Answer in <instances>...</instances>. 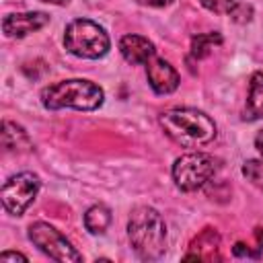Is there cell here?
I'll return each mask as SVG.
<instances>
[{
    "mask_svg": "<svg viewBox=\"0 0 263 263\" xmlns=\"http://www.w3.org/2000/svg\"><path fill=\"white\" fill-rule=\"evenodd\" d=\"M29 238L49 259H55V261H62V263H78V261H82V255L72 247V242L58 228H53L47 222L31 224L29 226Z\"/></svg>",
    "mask_w": 263,
    "mask_h": 263,
    "instance_id": "6",
    "label": "cell"
},
{
    "mask_svg": "<svg viewBox=\"0 0 263 263\" xmlns=\"http://www.w3.org/2000/svg\"><path fill=\"white\" fill-rule=\"evenodd\" d=\"M119 51L129 64H146L154 58V43L142 35H123L119 41Z\"/></svg>",
    "mask_w": 263,
    "mask_h": 263,
    "instance_id": "11",
    "label": "cell"
},
{
    "mask_svg": "<svg viewBox=\"0 0 263 263\" xmlns=\"http://www.w3.org/2000/svg\"><path fill=\"white\" fill-rule=\"evenodd\" d=\"M49 23V16L45 12H18V14H8L2 21V31L10 39H23L33 31H39Z\"/></svg>",
    "mask_w": 263,
    "mask_h": 263,
    "instance_id": "8",
    "label": "cell"
},
{
    "mask_svg": "<svg viewBox=\"0 0 263 263\" xmlns=\"http://www.w3.org/2000/svg\"><path fill=\"white\" fill-rule=\"evenodd\" d=\"M255 148L259 150V154L263 156V129L257 134V138H255Z\"/></svg>",
    "mask_w": 263,
    "mask_h": 263,
    "instance_id": "21",
    "label": "cell"
},
{
    "mask_svg": "<svg viewBox=\"0 0 263 263\" xmlns=\"http://www.w3.org/2000/svg\"><path fill=\"white\" fill-rule=\"evenodd\" d=\"M43 2H49V4H58V6H62V4H68L70 0H43Z\"/></svg>",
    "mask_w": 263,
    "mask_h": 263,
    "instance_id": "23",
    "label": "cell"
},
{
    "mask_svg": "<svg viewBox=\"0 0 263 263\" xmlns=\"http://www.w3.org/2000/svg\"><path fill=\"white\" fill-rule=\"evenodd\" d=\"M222 43V35L218 31H212V33H197L193 39H191V55L195 60H201L205 58L216 45Z\"/></svg>",
    "mask_w": 263,
    "mask_h": 263,
    "instance_id": "15",
    "label": "cell"
},
{
    "mask_svg": "<svg viewBox=\"0 0 263 263\" xmlns=\"http://www.w3.org/2000/svg\"><path fill=\"white\" fill-rule=\"evenodd\" d=\"M142 4H148V6H156V8H160V6H166V4H171L173 0H140Z\"/></svg>",
    "mask_w": 263,
    "mask_h": 263,
    "instance_id": "20",
    "label": "cell"
},
{
    "mask_svg": "<svg viewBox=\"0 0 263 263\" xmlns=\"http://www.w3.org/2000/svg\"><path fill=\"white\" fill-rule=\"evenodd\" d=\"M146 76H148V84L152 86V90L156 95H171L173 90H177L179 86V74L177 70L162 58H152L150 62H146Z\"/></svg>",
    "mask_w": 263,
    "mask_h": 263,
    "instance_id": "9",
    "label": "cell"
},
{
    "mask_svg": "<svg viewBox=\"0 0 263 263\" xmlns=\"http://www.w3.org/2000/svg\"><path fill=\"white\" fill-rule=\"evenodd\" d=\"M255 236L259 240V249H263V228H255Z\"/></svg>",
    "mask_w": 263,
    "mask_h": 263,
    "instance_id": "22",
    "label": "cell"
},
{
    "mask_svg": "<svg viewBox=\"0 0 263 263\" xmlns=\"http://www.w3.org/2000/svg\"><path fill=\"white\" fill-rule=\"evenodd\" d=\"M2 144L6 150H29V146H31L25 129L12 121L2 123Z\"/></svg>",
    "mask_w": 263,
    "mask_h": 263,
    "instance_id": "14",
    "label": "cell"
},
{
    "mask_svg": "<svg viewBox=\"0 0 263 263\" xmlns=\"http://www.w3.org/2000/svg\"><path fill=\"white\" fill-rule=\"evenodd\" d=\"M220 168V160L205 152H187L173 164V181L181 191L201 189Z\"/></svg>",
    "mask_w": 263,
    "mask_h": 263,
    "instance_id": "5",
    "label": "cell"
},
{
    "mask_svg": "<svg viewBox=\"0 0 263 263\" xmlns=\"http://www.w3.org/2000/svg\"><path fill=\"white\" fill-rule=\"evenodd\" d=\"M111 224V210L103 203L92 205L84 214V226L90 234H103Z\"/></svg>",
    "mask_w": 263,
    "mask_h": 263,
    "instance_id": "13",
    "label": "cell"
},
{
    "mask_svg": "<svg viewBox=\"0 0 263 263\" xmlns=\"http://www.w3.org/2000/svg\"><path fill=\"white\" fill-rule=\"evenodd\" d=\"M220 261V234L214 228H203L189 245V253L185 261Z\"/></svg>",
    "mask_w": 263,
    "mask_h": 263,
    "instance_id": "10",
    "label": "cell"
},
{
    "mask_svg": "<svg viewBox=\"0 0 263 263\" xmlns=\"http://www.w3.org/2000/svg\"><path fill=\"white\" fill-rule=\"evenodd\" d=\"M242 175L257 187L263 191V162L261 160H247L242 164Z\"/></svg>",
    "mask_w": 263,
    "mask_h": 263,
    "instance_id": "16",
    "label": "cell"
},
{
    "mask_svg": "<svg viewBox=\"0 0 263 263\" xmlns=\"http://www.w3.org/2000/svg\"><path fill=\"white\" fill-rule=\"evenodd\" d=\"M0 261H27V257H25V255H21V253L6 251V253H2V255H0Z\"/></svg>",
    "mask_w": 263,
    "mask_h": 263,
    "instance_id": "19",
    "label": "cell"
},
{
    "mask_svg": "<svg viewBox=\"0 0 263 263\" xmlns=\"http://www.w3.org/2000/svg\"><path fill=\"white\" fill-rule=\"evenodd\" d=\"M103 88L84 78L60 80L41 90V103L49 111L72 107L78 111H95L103 105Z\"/></svg>",
    "mask_w": 263,
    "mask_h": 263,
    "instance_id": "3",
    "label": "cell"
},
{
    "mask_svg": "<svg viewBox=\"0 0 263 263\" xmlns=\"http://www.w3.org/2000/svg\"><path fill=\"white\" fill-rule=\"evenodd\" d=\"M245 117L247 119H261L263 117V72H255L251 76Z\"/></svg>",
    "mask_w": 263,
    "mask_h": 263,
    "instance_id": "12",
    "label": "cell"
},
{
    "mask_svg": "<svg viewBox=\"0 0 263 263\" xmlns=\"http://www.w3.org/2000/svg\"><path fill=\"white\" fill-rule=\"evenodd\" d=\"M232 253H234L236 257H259L257 253H251V249H249L245 242H236L234 249H232Z\"/></svg>",
    "mask_w": 263,
    "mask_h": 263,
    "instance_id": "18",
    "label": "cell"
},
{
    "mask_svg": "<svg viewBox=\"0 0 263 263\" xmlns=\"http://www.w3.org/2000/svg\"><path fill=\"white\" fill-rule=\"evenodd\" d=\"M127 236L134 251L146 261L160 259L166 251V224L162 216L150 205H140L132 212Z\"/></svg>",
    "mask_w": 263,
    "mask_h": 263,
    "instance_id": "2",
    "label": "cell"
},
{
    "mask_svg": "<svg viewBox=\"0 0 263 263\" xmlns=\"http://www.w3.org/2000/svg\"><path fill=\"white\" fill-rule=\"evenodd\" d=\"M39 187H41V181L35 173H18L10 177L0 191L4 210L12 216H21L37 197Z\"/></svg>",
    "mask_w": 263,
    "mask_h": 263,
    "instance_id": "7",
    "label": "cell"
},
{
    "mask_svg": "<svg viewBox=\"0 0 263 263\" xmlns=\"http://www.w3.org/2000/svg\"><path fill=\"white\" fill-rule=\"evenodd\" d=\"M66 49L82 60H99L109 51V35L101 25L88 18H74L64 31Z\"/></svg>",
    "mask_w": 263,
    "mask_h": 263,
    "instance_id": "4",
    "label": "cell"
},
{
    "mask_svg": "<svg viewBox=\"0 0 263 263\" xmlns=\"http://www.w3.org/2000/svg\"><path fill=\"white\" fill-rule=\"evenodd\" d=\"M160 125L166 136L183 148L205 146L216 138V123L203 111L191 107L168 109L160 115Z\"/></svg>",
    "mask_w": 263,
    "mask_h": 263,
    "instance_id": "1",
    "label": "cell"
},
{
    "mask_svg": "<svg viewBox=\"0 0 263 263\" xmlns=\"http://www.w3.org/2000/svg\"><path fill=\"white\" fill-rule=\"evenodd\" d=\"M203 8L216 12V14H232L234 8L238 6L236 0H199Z\"/></svg>",
    "mask_w": 263,
    "mask_h": 263,
    "instance_id": "17",
    "label": "cell"
}]
</instances>
